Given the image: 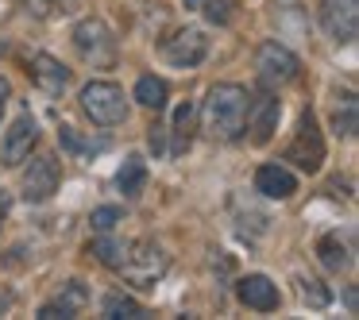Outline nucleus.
<instances>
[{"label": "nucleus", "instance_id": "5", "mask_svg": "<svg viewBox=\"0 0 359 320\" xmlns=\"http://www.w3.org/2000/svg\"><path fill=\"white\" fill-rule=\"evenodd\" d=\"M286 162L302 166L305 174H317L320 162H325V139H320V127H317V116H313V112H302L297 135L286 147Z\"/></svg>", "mask_w": 359, "mask_h": 320}, {"label": "nucleus", "instance_id": "27", "mask_svg": "<svg viewBox=\"0 0 359 320\" xmlns=\"http://www.w3.org/2000/svg\"><path fill=\"white\" fill-rule=\"evenodd\" d=\"M147 143H151V151H155V155H166V127L155 124V127H151V135H147Z\"/></svg>", "mask_w": 359, "mask_h": 320}, {"label": "nucleus", "instance_id": "15", "mask_svg": "<svg viewBox=\"0 0 359 320\" xmlns=\"http://www.w3.org/2000/svg\"><path fill=\"white\" fill-rule=\"evenodd\" d=\"M86 301H89V293H86V286L81 281H66V289L55 297V301H47L39 309V320H58V316H78L81 309H86Z\"/></svg>", "mask_w": 359, "mask_h": 320}, {"label": "nucleus", "instance_id": "14", "mask_svg": "<svg viewBox=\"0 0 359 320\" xmlns=\"http://www.w3.org/2000/svg\"><path fill=\"white\" fill-rule=\"evenodd\" d=\"M32 81L47 97H58L66 85H70V70H66L58 58H50V55H35L32 58Z\"/></svg>", "mask_w": 359, "mask_h": 320}, {"label": "nucleus", "instance_id": "20", "mask_svg": "<svg viewBox=\"0 0 359 320\" xmlns=\"http://www.w3.org/2000/svg\"><path fill=\"white\" fill-rule=\"evenodd\" d=\"M135 101H140L143 109H151V112H163L166 109V81L155 78V74L140 78L135 81Z\"/></svg>", "mask_w": 359, "mask_h": 320}, {"label": "nucleus", "instance_id": "28", "mask_svg": "<svg viewBox=\"0 0 359 320\" xmlns=\"http://www.w3.org/2000/svg\"><path fill=\"white\" fill-rule=\"evenodd\" d=\"M8 97H12V85L4 78H0V112H4V104H8Z\"/></svg>", "mask_w": 359, "mask_h": 320}, {"label": "nucleus", "instance_id": "7", "mask_svg": "<svg viewBox=\"0 0 359 320\" xmlns=\"http://www.w3.org/2000/svg\"><path fill=\"white\" fill-rule=\"evenodd\" d=\"M255 70H259V81H263L266 89H278V85H290V81L297 78V58L290 55L282 43H263L255 55Z\"/></svg>", "mask_w": 359, "mask_h": 320}, {"label": "nucleus", "instance_id": "26", "mask_svg": "<svg viewBox=\"0 0 359 320\" xmlns=\"http://www.w3.org/2000/svg\"><path fill=\"white\" fill-rule=\"evenodd\" d=\"M78 0H24V8L35 16H55V12H74Z\"/></svg>", "mask_w": 359, "mask_h": 320}, {"label": "nucleus", "instance_id": "18", "mask_svg": "<svg viewBox=\"0 0 359 320\" xmlns=\"http://www.w3.org/2000/svg\"><path fill=\"white\" fill-rule=\"evenodd\" d=\"M317 258H320L325 270H344V266L351 263L348 247H344V239L336 232H328V235H320V239H317Z\"/></svg>", "mask_w": 359, "mask_h": 320}, {"label": "nucleus", "instance_id": "24", "mask_svg": "<svg viewBox=\"0 0 359 320\" xmlns=\"http://www.w3.org/2000/svg\"><path fill=\"white\" fill-rule=\"evenodd\" d=\"M58 143H62L66 151H74V155H97V151L109 147V143H86L74 127H62V132H58Z\"/></svg>", "mask_w": 359, "mask_h": 320}, {"label": "nucleus", "instance_id": "4", "mask_svg": "<svg viewBox=\"0 0 359 320\" xmlns=\"http://www.w3.org/2000/svg\"><path fill=\"white\" fill-rule=\"evenodd\" d=\"M74 47H78V55L86 58L89 66H116V39H112L109 24L97 16L81 20L78 27H74Z\"/></svg>", "mask_w": 359, "mask_h": 320}, {"label": "nucleus", "instance_id": "29", "mask_svg": "<svg viewBox=\"0 0 359 320\" xmlns=\"http://www.w3.org/2000/svg\"><path fill=\"white\" fill-rule=\"evenodd\" d=\"M344 301H348V309L355 312V305H359V293H355V286H348V293H344Z\"/></svg>", "mask_w": 359, "mask_h": 320}, {"label": "nucleus", "instance_id": "12", "mask_svg": "<svg viewBox=\"0 0 359 320\" xmlns=\"http://www.w3.org/2000/svg\"><path fill=\"white\" fill-rule=\"evenodd\" d=\"M236 297H240L248 309H259V312H271V309H278V286H274L266 274H248V278H240L236 281Z\"/></svg>", "mask_w": 359, "mask_h": 320}, {"label": "nucleus", "instance_id": "17", "mask_svg": "<svg viewBox=\"0 0 359 320\" xmlns=\"http://www.w3.org/2000/svg\"><path fill=\"white\" fill-rule=\"evenodd\" d=\"M89 251L97 255V263H101V266H112V270H120V266H124V258H128V243L116 239V235H109V232L97 235Z\"/></svg>", "mask_w": 359, "mask_h": 320}, {"label": "nucleus", "instance_id": "30", "mask_svg": "<svg viewBox=\"0 0 359 320\" xmlns=\"http://www.w3.org/2000/svg\"><path fill=\"white\" fill-rule=\"evenodd\" d=\"M4 212H8V193L0 189V220H4Z\"/></svg>", "mask_w": 359, "mask_h": 320}, {"label": "nucleus", "instance_id": "23", "mask_svg": "<svg viewBox=\"0 0 359 320\" xmlns=\"http://www.w3.org/2000/svg\"><path fill=\"white\" fill-rule=\"evenodd\" d=\"M297 289H302V301L313 305V309H325L332 301V289H325V281L317 278H297Z\"/></svg>", "mask_w": 359, "mask_h": 320}, {"label": "nucleus", "instance_id": "6", "mask_svg": "<svg viewBox=\"0 0 359 320\" xmlns=\"http://www.w3.org/2000/svg\"><path fill=\"white\" fill-rule=\"evenodd\" d=\"M320 27L332 43L351 47L359 35V0H320Z\"/></svg>", "mask_w": 359, "mask_h": 320}, {"label": "nucleus", "instance_id": "10", "mask_svg": "<svg viewBox=\"0 0 359 320\" xmlns=\"http://www.w3.org/2000/svg\"><path fill=\"white\" fill-rule=\"evenodd\" d=\"M278 116H282V104L274 101L271 93H259L251 97L248 93V120H251V143H271L274 127H278Z\"/></svg>", "mask_w": 359, "mask_h": 320}, {"label": "nucleus", "instance_id": "11", "mask_svg": "<svg viewBox=\"0 0 359 320\" xmlns=\"http://www.w3.org/2000/svg\"><path fill=\"white\" fill-rule=\"evenodd\" d=\"M35 143H39V124H35V116L24 112V116L4 132V151H0V155H4V162L16 166V162H24V158L32 155Z\"/></svg>", "mask_w": 359, "mask_h": 320}, {"label": "nucleus", "instance_id": "22", "mask_svg": "<svg viewBox=\"0 0 359 320\" xmlns=\"http://www.w3.org/2000/svg\"><path fill=\"white\" fill-rule=\"evenodd\" d=\"M332 124H336V135H344V139L355 135V93H344V104L336 109Z\"/></svg>", "mask_w": 359, "mask_h": 320}, {"label": "nucleus", "instance_id": "13", "mask_svg": "<svg viewBox=\"0 0 359 320\" xmlns=\"http://www.w3.org/2000/svg\"><path fill=\"white\" fill-rule=\"evenodd\" d=\"M255 189L263 197H271V201H290V197L297 193V178L286 170V166L278 162H266L255 170Z\"/></svg>", "mask_w": 359, "mask_h": 320}, {"label": "nucleus", "instance_id": "19", "mask_svg": "<svg viewBox=\"0 0 359 320\" xmlns=\"http://www.w3.org/2000/svg\"><path fill=\"white\" fill-rule=\"evenodd\" d=\"M101 312H104V316H112V320H143V316H147V309H143L135 297H128V293H109L101 301Z\"/></svg>", "mask_w": 359, "mask_h": 320}, {"label": "nucleus", "instance_id": "32", "mask_svg": "<svg viewBox=\"0 0 359 320\" xmlns=\"http://www.w3.org/2000/svg\"><path fill=\"white\" fill-rule=\"evenodd\" d=\"M8 305H12V301H8V297H4V293H0V312L8 309Z\"/></svg>", "mask_w": 359, "mask_h": 320}, {"label": "nucleus", "instance_id": "31", "mask_svg": "<svg viewBox=\"0 0 359 320\" xmlns=\"http://www.w3.org/2000/svg\"><path fill=\"white\" fill-rule=\"evenodd\" d=\"M182 4H186V8H201L205 0H182Z\"/></svg>", "mask_w": 359, "mask_h": 320}, {"label": "nucleus", "instance_id": "21", "mask_svg": "<svg viewBox=\"0 0 359 320\" xmlns=\"http://www.w3.org/2000/svg\"><path fill=\"white\" fill-rule=\"evenodd\" d=\"M166 132L174 135V147H170V155H182V151L189 147V132H194V104H182L178 112H174V127H166Z\"/></svg>", "mask_w": 359, "mask_h": 320}, {"label": "nucleus", "instance_id": "16", "mask_svg": "<svg viewBox=\"0 0 359 320\" xmlns=\"http://www.w3.org/2000/svg\"><path fill=\"white\" fill-rule=\"evenodd\" d=\"M143 186H147V162H143V155H128L116 174V189L124 197H140Z\"/></svg>", "mask_w": 359, "mask_h": 320}, {"label": "nucleus", "instance_id": "9", "mask_svg": "<svg viewBox=\"0 0 359 320\" xmlns=\"http://www.w3.org/2000/svg\"><path fill=\"white\" fill-rule=\"evenodd\" d=\"M205 55H209V39H205V32H197V27L178 32L174 39H166V47H163V58L170 66H178V70H194V66H201Z\"/></svg>", "mask_w": 359, "mask_h": 320}, {"label": "nucleus", "instance_id": "8", "mask_svg": "<svg viewBox=\"0 0 359 320\" xmlns=\"http://www.w3.org/2000/svg\"><path fill=\"white\" fill-rule=\"evenodd\" d=\"M58 181H62V166L55 155H35L32 166L24 170V201L43 204L58 193Z\"/></svg>", "mask_w": 359, "mask_h": 320}, {"label": "nucleus", "instance_id": "1", "mask_svg": "<svg viewBox=\"0 0 359 320\" xmlns=\"http://www.w3.org/2000/svg\"><path fill=\"white\" fill-rule=\"evenodd\" d=\"M201 120H205V132H209L212 139L236 143L243 135V127H248V89L232 85V81L212 85L209 97H205Z\"/></svg>", "mask_w": 359, "mask_h": 320}, {"label": "nucleus", "instance_id": "2", "mask_svg": "<svg viewBox=\"0 0 359 320\" xmlns=\"http://www.w3.org/2000/svg\"><path fill=\"white\" fill-rule=\"evenodd\" d=\"M81 112L93 120L97 127H116L128 120V101L124 89L116 81H89L81 89Z\"/></svg>", "mask_w": 359, "mask_h": 320}, {"label": "nucleus", "instance_id": "3", "mask_svg": "<svg viewBox=\"0 0 359 320\" xmlns=\"http://www.w3.org/2000/svg\"><path fill=\"white\" fill-rule=\"evenodd\" d=\"M166 266H170V258H166V251L158 247V243L151 239H140V243H128V258H124V278L132 281V286L140 289H155V281L166 274Z\"/></svg>", "mask_w": 359, "mask_h": 320}, {"label": "nucleus", "instance_id": "25", "mask_svg": "<svg viewBox=\"0 0 359 320\" xmlns=\"http://www.w3.org/2000/svg\"><path fill=\"white\" fill-rule=\"evenodd\" d=\"M120 220H124V209H120V204H101V209H93L89 224H93V232H112Z\"/></svg>", "mask_w": 359, "mask_h": 320}]
</instances>
